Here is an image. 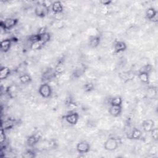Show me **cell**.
<instances>
[{"label":"cell","instance_id":"6da1fadb","mask_svg":"<svg viewBox=\"0 0 158 158\" xmlns=\"http://www.w3.org/2000/svg\"><path fill=\"white\" fill-rule=\"evenodd\" d=\"M49 11V7L45 4L43 2L41 4H38L35 9V15L39 17H45Z\"/></svg>","mask_w":158,"mask_h":158},{"label":"cell","instance_id":"7a4b0ae2","mask_svg":"<svg viewBox=\"0 0 158 158\" xmlns=\"http://www.w3.org/2000/svg\"><path fill=\"white\" fill-rule=\"evenodd\" d=\"M119 146L118 140L114 137H109L105 141L104 147V149L109 151H112L116 150Z\"/></svg>","mask_w":158,"mask_h":158},{"label":"cell","instance_id":"3957f363","mask_svg":"<svg viewBox=\"0 0 158 158\" xmlns=\"http://www.w3.org/2000/svg\"><path fill=\"white\" fill-rule=\"evenodd\" d=\"M38 93L43 98H49L52 94V90L51 86L48 83L41 84L39 87Z\"/></svg>","mask_w":158,"mask_h":158},{"label":"cell","instance_id":"277c9868","mask_svg":"<svg viewBox=\"0 0 158 158\" xmlns=\"http://www.w3.org/2000/svg\"><path fill=\"white\" fill-rule=\"evenodd\" d=\"M19 22L17 19L16 18H8L6 19L4 21H1V27L4 30H10L13 27H15Z\"/></svg>","mask_w":158,"mask_h":158},{"label":"cell","instance_id":"5b68a950","mask_svg":"<svg viewBox=\"0 0 158 158\" xmlns=\"http://www.w3.org/2000/svg\"><path fill=\"white\" fill-rule=\"evenodd\" d=\"M77 150L80 154L87 153L90 150V145L88 142L85 141H80L77 145Z\"/></svg>","mask_w":158,"mask_h":158},{"label":"cell","instance_id":"8992f818","mask_svg":"<svg viewBox=\"0 0 158 158\" xmlns=\"http://www.w3.org/2000/svg\"><path fill=\"white\" fill-rule=\"evenodd\" d=\"M66 120L71 125H75L79 120V115L77 112L72 111L66 116H64Z\"/></svg>","mask_w":158,"mask_h":158},{"label":"cell","instance_id":"52a82bcc","mask_svg":"<svg viewBox=\"0 0 158 158\" xmlns=\"http://www.w3.org/2000/svg\"><path fill=\"white\" fill-rule=\"evenodd\" d=\"M146 17L148 19L153 21L154 22H157V12L153 8H149L146 10Z\"/></svg>","mask_w":158,"mask_h":158},{"label":"cell","instance_id":"ba28073f","mask_svg":"<svg viewBox=\"0 0 158 158\" xmlns=\"http://www.w3.org/2000/svg\"><path fill=\"white\" fill-rule=\"evenodd\" d=\"M142 126L146 132H151L154 128V122L151 119H148L143 122Z\"/></svg>","mask_w":158,"mask_h":158},{"label":"cell","instance_id":"9c48e42d","mask_svg":"<svg viewBox=\"0 0 158 158\" xmlns=\"http://www.w3.org/2000/svg\"><path fill=\"white\" fill-rule=\"evenodd\" d=\"M127 45L125 42L122 41H118L115 43L114 48L115 50V52L119 53L120 52L124 51L127 49Z\"/></svg>","mask_w":158,"mask_h":158},{"label":"cell","instance_id":"30bf717a","mask_svg":"<svg viewBox=\"0 0 158 158\" xmlns=\"http://www.w3.org/2000/svg\"><path fill=\"white\" fill-rule=\"evenodd\" d=\"M51 8L53 11L56 14H61L64 10L63 5L61 1H55L51 5Z\"/></svg>","mask_w":158,"mask_h":158},{"label":"cell","instance_id":"8fae6325","mask_svg":"<svg viewBox=\"0 0 158 158\" xmlns=\"http://www.w3.org/2000/svg\"><path fill=\"white\" fill-rule=\"evenodd\" d=\"M12 44V40L11 39H5L1 41V49L3 52H8L11 48Z\"/></svg>","mask_w":158,"mask_h":158},{"label":"cell","instance_id":"7c38bea8","mask_svg":"<svg viewBox=\"0 0 158 158\" xmlns=\"http://www.w3.org/2000/svg\"><path fill=\"white\" fill-rule=\"evenodd\" d=\"M40 136L37 134H34L27 138V144L30 146H33L40 141Z\"/></svg>","mask_w":158,"mask_h":158},{"label":"cell","instance_id":"4fadbf2b","mask_svg":"<svg viewBox=\"0 0 158 158\" xmlns=\"http://www.w3.org/2000/svg\"><path fill=\"white\" fill-rule=\"evenodd\" d=\"M122 112L121 106H111L109 109V113L114 117H117Z\"/></svg>","mask_w":158,"mask_h":158},{"label":"cell","instance_id":"5bb4252c","mask_svg":"<svg viewBox=\"0 0 158 158\" xmlns=\"http://www.w3.org/2000/svg\"><path fill=\"white\" fill-rule=\"evenodd\" d=\"M101 41V38L99 36H95L90 38L89 40V45L91 48H96L100 43Z\"/></svg>","mask_w":158,"mask_h":158},{"label":"cell","instance_id":"9a60e30c","mask_svg":"<svg viewBox=\"0 0 158 158\" xmlns=\"http://www.w3.org/2000/svg\"><path fill=\"white\" fill-rule=\"evenodd\" d=\"M16 125V120L12 119H9L6 120L4 124H2V128L4 130H9V129L12 128L14 125Z\"/></svg>","mask_w":158,"mask_h":158},{"label":"cell","instance_id":"2e32d148","mask_svg":"<svg viewBox=\"0 0 158 158\" xmlns=\"http://www.w3.org/2000/svg\"><path fill=\"white\" fill-rule=\"evenodd\" d=\"M38 35H39L40 41L41 42V43L43 45L46 44V43L49 42L50 40H51V35H50L48 32H45L42 34H38Z\"/></svg>","mask_w":158,"mask_h":158},{"label":"cell","instance_id":"e0dca14e","mask_svg":"<svg viewBox=\"0 0 158 158\" xmlns=\"http://www.w3.org/2000/svg\"><path fill=\"white\" fill-rule=\"evenodd\" d=\"M11 74V70L8 67H3L0 70V78L1 80H4L8 77Z\"/></svg>","mask_w":158,"mask_h":158},{"label":"cell","instance_id":"ac0fdd59","mask_svg":"<svg viewBox=\"0 0 158 158\" xmlns=\"http://www.w3.org/2000/svg\"><path fill=\"white\" fill-rule=\"evenodd\" d=\"M142 136V132L138 128H134L130 135V138L133 140H139Z\"/></svg>","mask_w":158,"mask_h":158},{"label":"cell","instance_id":"d6986e66","mask_svg":"<svg viewBox=\"0 0 158 158\" xmlns=\"http://www.w3.org/2000/svg\"><path fill=\"white\" fill-rule=\"evenodd\" d=\"M19 80H20V82L22 83L27 84L31 82L32 78L30 76V75H28L27 74H24L21 75L19 77Z\"/></svg>","mask_w":158,"mask_h":158},{"label":"cell","instance_id":"ffe728a7","mask_svg":"<svg viewBox=\"0 0 158 158\" xmlns=\"http://www.w3.org/2000/svg\"><path fill=\"white\" fill-rule=\"evenodd\" d=\"M122 99L120 96H115L111 99V106H122Z\"/></svg>","mask_w":158,"mask_h":158},{"label":"cell","instance_id":"44dd1931","mask_svg":"<svg viewBox=\"0 0 158 158\" xmlns=\"http://www.w3.org/2000/svg\"><path fill=\"white\" fill-rule=\"evenodd\" d=\"M138 77L140 78V80L145 83H148L149 82V74L147 73H143V72H139L138 74Z\"/></svg>","mask_w":158,"mask_h":158},{"label":"cell","instance_id":"7402d4cb","mask_svg":"<svg viewBox=\"0 0 158 158\" xmlns=\"http://www.w3.org/2000/svg\"><path fill=\"white\" fill-rule=\"evenodd\" d=\"M64 71V66L63 63L59 62L56 65L55 69H54V72L57 74H62Z\"/></svg>","mask_w":158,"mask_h":158},{"label":"cell","instance_id":"603a6c76","mask_svg":"<svg viewBox=\"0 0 158 158\" xmlns=\"http://www.w3.org/2000/svg\"><path fill=\"white\" fill-rule=\"evenodd\" d=\"M152 70V66L149 64H146V65L143 66L139 70V72H143L149 74Z\"/></svg>","mask_w":158,"mask_h":158},{"label":"cell","instance_id":"cb8c5ba5","mask_svg":"<svg viewBox=\"0 0 158 158\" xmlns=\"http://www.w3.org/2000/svg\"><path fill=\"white\" fill-rule=\"evenodd\" d=\"M43 45L42 43L41 42H40V41H37V42H34V43H32V45H31V49H33V50H36V49H40L41 46Z\"/></svg>","mask_w":158,"mask_h":158},{"label":"cell","instance_id":"d4e9b609","mask_svg":"<svg viewBox=\"0 0 158 158\" xmlns=\"http://www.w3.org/2000/svg\"><path fill=\"white\" fill-rule=\"evenodd\" d=\"M151 132L152 138L154 140H157V138H158V130H157V128L154 127Z\"/></svg>","mask_w":158,"mask_h":158},{"label":"cell","instance_id":"484cf974","mask_svg":"<svg viewBox=\"0 0 158 158\" xmlns=\"http://www.w3.org/2000/svg\"><path fill=\"white\" fill-rule=\"evenodd\" d=\"M84 88L86 91H90L94 88V85L92 83H87L85 85Z\"/></svg>","mask_w":158,"mask_h":158},{"label":"cell","instance_id":"4316f807","mask_svg":"<svg viewBox=\"0 0 158 158\" xmlns=\"http://www.w3.org/2000/svg\"><path fill=\"white\" fill-rule=\"evenodd\" d=\"M6 140V135H5V130L4 129L1 127V132H0V141L1 143H3V142Z\"/></svg>","mask_w":158,"mask_h":158},{"label":"cell","instance_id":"83f0119b","mask_svg":"<svg viewBox=\"0 0 158 158\" xmlns=\"http://www.w3.org/2000/svg\"><path fill=\"white\" fill-rule=\"evenodd\" d=\"M29 40L32 43L34 42H37V41H40V38H39V35L38 34H36V35H33L29 37Z\"/></svg>","mask_w":158,"mask_h":158},{"label":"cell","instance_id":"f1b7e54d","mask_svg":"<svg viewBox=\"0 0 158 158\" xmlns=\"http://www.w3.org/2000/svg\"><path fill=\"white\" fill-rule=\"evenodd\" d=\"M35 156V154L32 151H27L25 153L24 157L27 158H32Z\"/></svg>","mask_w":158,"mask_h":158},{"label":"cell","instance_id":"f546056e","mask_svg":"<svg viewBox=\"0 0 158 158\" xmlns=\"http://www.w3.org/2000/svg\"><path fill=\"white\" fill-rule=\"evenodd\" d=\"M76 106H77L75 103L73 102H69V103L68 104V108H69L70 109H74L76 107Z\"/></svg>","mask_w":158,"mask_h":158},{"label":"cell","instance_id":"4dcf8cb0","mask_svg":"<svg viewBox=\"0 0 158 158\" xmlns=\"http://www.w3.org/2000/svg\"><path fill=\"white\" fill-rule=\"evenodd\" d=\"M45 32H46V28L45 27H41V28H40V29H39V31H38V34H42V33H45Z\"/></svg>","mask_w":158,"mask_h":158},{"label":"cell","instance_id":"1f68e13d","mask_svg":"<svg viewBox=\"0 0 158 158\" xmlns=\"http://www.w3.org/2000/svg\"><path fill=\"white\" fill-rule=\"evenodd\" d=\"M101 3L103 4V5H105V6H107V5H109L112 1H101Z\"/></svg>","mask_w":158,"mask_h":158}]
</instances>
